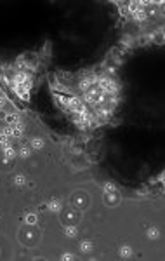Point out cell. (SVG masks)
Returning <instances> with one entry per match:
<instances>
[{
    "instance_id": "cell-1",
    "label": "cell",
    "mask_w": 165,
    "mask_h": 261,
    "mask_svg": "<svg viewBox=\"0 0 165 261\" xmlns=\"http://www.w3.org/2000/svg\"><path fill=\"white\" fill-rule=\"evenodd\" d=\"M97 87L103 91V92H108V94H115L116 92V84L111 80V78H97Z\"/></svg>"
},
{
    "instance_id": "cell-2",
    "label": "cell",
    "mask_w": 165,
    "mask_h": 261,
    "mask_svg": "<svg viewBox=\"0 0 165 261\" xmlns=\"http://www.w3.org/2000/svg\"><path fill=\"white\" fill-rule=\"evenodd\" d=\"M12 89L16 91V94H18L21 99H28V98H30V87H26V85L14 84V85H12Z\"/></svg>"
},
{
    "instance_id": "cell-3",
    "label": "cell",
    "mask_w": 165,
    "mask_h": 261,
    "mask_svg": "<svg viewBox=\"0 0 165 261\" xmlns=\"http://www.w3.org/2000/svg\"><path fill=\"white\" fill-rule=\"evenodd\" d=\"M5 120H7L9 125H14V124H18L19 122V117L16 115V113H9V115H5Z\"/></svg>"
},
{
    "instance_id": "cell-4",
    "label": "cell",
    "mask_w": 165,
    "mask_h": 261,
    "mask_svg": "<svg viewBox=\"0 0 165 261\" xmlns=\"http://www.w3.org/2000/svg\"><path fill=\"white\" fill-rule=\"evenodd\" d=\"M4 155H5V157H7V158H12V157H16V150L12 148V146H9V145H7V146H4Z\"/></svg>"
},
{
    "instance_id": "cell-5",
    "label": "cell",
    "mask_w": 165,
    "mask_h": 261,
    "mask_svg": "<svg viewBox=\"0 0 165 261\" xmlns=\"http://www.w3.org/2000/svg\"><path fill=\"white\" fill-rule=\"evenodd\" d=\"M11 127H12V130H14V136H21V134H23V130H24V125H23L21 122L14 124V125H11Z\"/></svg>"
},
{
    "instance_id": "cell-6",
    "label": "cell",
    "mask_w": 165,
    "mask_h": 261,
    "mask_svg": "<svg viewBox=\"0 0 165 261\" xmlns=\"http://www.w3.org/2000/svg\"><path fill=\"white\" fill-rule=\"evenodd\" d=\"M30 145H31V148H35V150H40V148H44V141H42L40 138H33Z\"/></svg>"
},
{
    "instance_id": "cell-7",
    "label": "cell",
    "mask_w": 165,
    "mask_h": 261,
    "mask_svg": "<svg viewBox=\"0 0 165 261\" xmlns=\"http://www.w3.org/2000/svg\"><path fill=\"white\" fill-rule=\"evenodd\" d=\"M130 254H132V249L127 247V245H124V247L120 249V256H122V258H129Z\"/></svg>"
},
{
    "instance_id": "cell-8",
    "label": "cell",
    "mask_w": 165,
    "mask_h": 261,
    "mask_svg": "<svg viewBox=\"0 0 165 261\" xmlns=\"http://www.w3.org/2000/svg\"><path fill=\"white\" fill-rule=\"evenodd\" d=\"M2 134H4V136H7V138H12V136H14V130H12L11 125H7V127H4V129H2Z\"/></svg>"
},
{
    "instance_id": "cell-9",
    "label": "cell",
    "mask_w": 165,
    "mask_h": 261,
    "mask_svg": "<svg viewBox=\"0 0 165 261\" xmlns=\"http://www.w3.org/2000/svg\"><path fill=\"white\" fill-rule=\"evenodd\" d=\"M59 207H61L59 200H51V202H49V209H51V211H59Z\"/></svg>"
},
{
    "instance_id": "cell-10",
    "label": "cell",
    "mask_w": 165,
    "mask_h": 261,
    "mask_svg": "<svg viewBox=\"0 0 165 261\" xmlns=\"http://www.w3.org/2000/svg\"><path fill=\"white\" fill-rule=\"evenodd\" d=\"M134 19H136V21H144V19H146V14L141 12V11H137V12H134Z\"/></svg>"
},
{
    "instance_id": "cell-11",
    "label": "cell",
    "mask_w": 165,
    "mask_h": 261,
    "mask_svg": "<svg viewBox=\"0 0 165 261\" xmlns=\"http://www.w3.org/2000/svg\"><path fill=\"white\" fill-rule=\"evenodd\" d=\"M64 233H66L68 237H75V235H76V228H73V226H68V228L64 230Z\"/></svg>"
},
{
    "instance_id": "cell-12",
    "label": "cell",
    "mask_w": 165,
    "mask_h": 261,
    "mask_svg": "<svg viewBox=\"0 0 165 261\" xmlns=\"http://www.w3.org/2000/svg\"><path fill=\"white\" fill-rule=\"evenodd\" d=\"M148 237H149V239H156V237H158V232H156L155 228H149V230H148Z\"/></svg>"
},
{
    "instance_id": "cell-13",
    "label": "cell",
    "mask_w": 165,
    "mask_h": 261,
    "mask_svg": "<svg viewBox=\"0 0 165 261\" xmlns=\"http://www.w3.org/2000/svg\"><path fill=\"white\" fill-rule=\"evenodd\" d=\"M104 191H106V193L115 191V185H113V183H106V185H104Z\"/></svg>"
},
{
    "instance_id": "cell-14",
    "label": "cell",
    "mask_w": 165,
    "mask_h": 261,
    "mask_svg": "<svg viewBox=\"0 0 165 261\" xmlns=\"http://www.w3.org/2000/svg\"><path fill=\"white\" fill-rule=\"evenodd\" d=\"M19 155H21V157H28V155H30V150L26 148V146H21V150H19Z\"/></svg>"
},
{
    "instance_id": "cell-15",
    "label": "cell",
    "mask_w": 165,
    "mask_h": 261,
    "mask_svg": "<svg viewBox=\"0 0 165 261\" xmlns=\"http://www.w3.org/2000/svg\"><path fill=\"white\" fill-rule=\"evenodd\" d=\"M91 242H82L80 244V249H82V251H91Z\"/></svg>"
},
{
    "instance_id": "cell-16",
    "label": "cell",
    "mask_w": 165,
    "mask_h": 261,
    "mask_svg": "<svg viewBox=\"0 0 165 261\" xmlns=\"http://www.w3.org/2000/svg\"><path fill=\"white\" fill-rule=\"evenodd\" d=\"M14 183L16 185H24V176H16L14 178Z\"/></svg>"
},
{
    "instance_id": "cell-17",
    "label": "cell",
    "mask_w": 165,
    "mask_h": 261,
    "mask_svg": "<svg viewBox=\"0 0 165 261\" xmlns=\"http://www.w3.org/2000/svg\"><path fill=\"white\" fill-rule=\"evenodd\" d=\"M26 221H28V223H35V221H37V218H35V216H28V218H26Z\"/></svg>"
},
{
    "instance_id": "cell-18",
    "label": "cell",
    "mask_w": 165,
    "mask_h": 261,
    "mask_svg": "<svg viewBox=\"0 0 165 261\" xmlns=\"http://www.w3.org/2000/svg\"><path fill=\"white\" fill-rule=\"evenodd\" d=\"M63 260H73V256H71V254H68V252H66V254H63Z\"/></svg>"
}]
</instances>
